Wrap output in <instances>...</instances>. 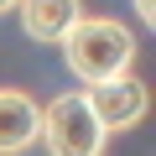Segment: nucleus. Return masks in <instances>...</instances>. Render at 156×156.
<instances>
[{"label": "nucleus", "instance_id": "39448f33", "mask_svg": "<svg viewBox=\"0 0 156 156\" xmlns=\"http://www.w3.org/2000/svg\"><path fill=\"white\" fill-rule=\"evenodd\" d=\"M16 11H21V31L31 42H62V31L83 16L78 0H16Z\"/></svg>", "mask_w": 156, "mask_h": 156}, {"label": "nucleus", "instance_id": "f257e3e1", "mask_svg": "<svg viewBox=\"0 0 156 156\" xmlns=\"http://www.w3.org/2000/svg\"><path fill=\"white\" fill-rule=\"evenodd\" d=\"M57 47H62L73 78H83V83L130 73V62H135V37H130L120 21H109V16H78V21L62 31Z\"/></svg>", "mask_w": 156, "mask_h": 156}, {"label": "nucleus", "instance_id": "20e7f679", "mask_svg": "<svg viewBox=\"0 0 156 156\" xmlns=\"http://www.w3.org/2000/svg\"><path fill=\"white\" fill-rule=\"evenodd\" d=\"M42 130V109L37 99H26L21 89H0V156H21L37 146Z\"/></svg>", "mask_w": 156, "mask_h": 156}, {"label": "nucleus", "instance_id": "0eeeda50", "mask_svg": "<svg viewBox=\"0 0 156 156\" xmlns=\"http://www.w3.org/2000/svg\"><path fill=\"white\" fill-rule=\"evenodd\" d=\"M5 11H16V0H0V16H5Z\"/></svg>", "mask_w": 156, "mask_h": 156}, {"label": "nucleus", "instance_id": "7ed1b4c3", "mask_svg": "<svg viewBox=\"0 0 156 156\" xmlns=\"http://www.w3.org/2000/svg\"><path fill=\"white\" fill-rule=\"evenodd\" d=\"M83 99H89V109L99 115V125H104L109 135H115V130H135V125L146 120V109H151L146 83H140V78H130V73H115V78L89 83Z\"/></svg>", "mask_w": 156, "mask_h": 156}, {"label": "nucleus", "instance_id": "423d86ee", "mask_svg": "<svg viewBox=\"0 0 156 156\" xmlns=\"http://www.w3.org/2000/svg\"><path fill=\"white\" fill-rule=\"evenodd\" d=\"M130 5H135L140 21H156V0H130Z\"/></svg>", "mask_w": 156, "mask_h": 156}, {"label": "nucleus", "instance_id": "f03ea898", "mask_svg": "<svg viewBox=\"0 0 156 156\" xmlns=\"http://www.w3.org/2000/svg\"><path fill=\"white\" fill-rule=\"evenodd\" d=\"M37 140H47L52 156H104L109 130L99 125V115L89 109L83 94H57V99L42 109V130H37Z\"/></svg>", "mask_w": 156, "mask_h": 156}]
</instances>
